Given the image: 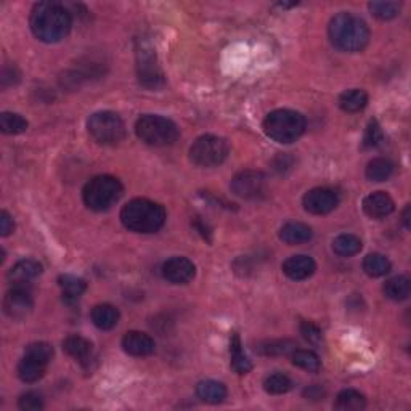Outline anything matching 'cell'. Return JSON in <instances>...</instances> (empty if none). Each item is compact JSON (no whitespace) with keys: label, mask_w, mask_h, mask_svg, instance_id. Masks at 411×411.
Listing matches in <instances>:
<instances>
[{"label":"cell","mask_w":411,"mask_h":411,"mask_svg":"<svg viewBox=\"0 0 411 411\" xmlns=\"http://www.w3.org/2000/svg\"><path fill=\"white\" fill-rule=\"evenodd\" d=\"M264 389L267 394L283 395V394H288L289 390L293 389V381H291L289 376H286L283 373H275L265 379Z\"/></svg>","instance_id":"33"},{"label":"cell","mask_w":411,"mask_h":411,"mask_svg":"<svg viewBox=\"0 0 411 411\" xmlns=\"http://www.w3.org/2000/svg\"><path fill=\"white\" fill-rule=\"evenodd\" d=\"M121 222L127 230L135 233H155L164 225L166 211L155 201L135 198L122 207Z\"/></svg>","instance_id":"3"},{"label":"cell","mask_w":411,"mask_h":411,"mask_svg":"<svg viewBox=\"0 0 411 411\" xmlns=\"http://www.w3.org/2000/svg\"><path fill=\"white\" fill-rule=\"evenodd\" d=\"M366 178L371 182H384L394 174V164L384 157H376L366 166Z\"/></svg>","instance_id":"29"},{"label":"cell","mask_w":411,"mask_h":411,"mask_svg":"<svg viewBox=\"0 0 411 411\" xmlns=\"http://www.w3.org/2000/svg\"><path fill=\"white\" fill-rule=\"evenodd\" d=\"M34 300L29 291L24 286H15L5 294L3 310L10 318L21 320L32 312Z\"/></svg>","instance_id":"12"},{"label":"cell","mask_w":411,"mask_h":411,"mask_svg":"<svg viewBox=\"0 0 411 411\" xmlns=\"http://www.w3.org/2000/svg\"><path fill=\"white\" fill-rule=\"evenodd\" d=\"M333 251L343 257L355 256L361 251V240L355 235H339L333 241Z\"/></svg>","instance_id":"30"},{"label":"cell","mask_w":411,"mask_h":411,"mask_svg":"<svg viewBox=\"0 0 411 411\" xmlns=\"http://www.w3.org/2000/svg\"><path fill=\"white\" fill-rule=\"evenodd\" d=\"M195 229H196L198 231H200V233L202 235V238H204V240L211 241V230H209V227L202 224V222H201L200 219H196V220H195Z\"/></svg>","instance_id":"43"},{"label":"cell","mask_w":411,"mask_h":411,"mask_svg":"<svg viewBox=\"0 0 411 411\" xmlns=\"http://www.w3.org/2000/svg\"><path fill=\"white\" fill-rule=\"evenodd\" d=\"M46 361H41L34 356L24 355L23 360L18 365V376L23 383H37L39 379L44 378L47 370Z\"/></svg>","instance_id":"19"},{"label":"cell","mask_w":411,"mask_h":411,"mask_svg":"<svg viewBox=\"0 0 411 411\" xmlns=\"http://www.w3.org/2000/svg\"><path fill=\"white\" fill-rule=\"evenodd\" d=\"M137 76L142 86L146 88H160L164 86V74L157 64L155 50L148 42H138Z\"/></svg>","instance_id":"9"},{"label":"cell","mask_w":411,"mask_h":411,"mask_svg":"<svg viewBox=\"0 0 411 411\" xmlns=\"http://www.w3.org/2000/svg\"><path fill=\"white\" fill-rule=\"evenodd\" d=\"M63 350L69 356L81 361V363H87V361L92 359L93 345L90 341L82 338V336H68V338L63 341Z\"/></svg>","instance_id":"18"},{"label":"cell","mask_w":411,"mask_h":411,"mask_svg":"<svg viewBox=\"0 0 411 411\" xmlns=\"http://www.w3.org/2000/svg\"><path fill=\"white\" fill-rule=\"evenodd\" d=\"M135 133L143 143L151 146L174 145L180 135L175 122L155 115H146L138 119L135 124Z\"/></svg>","instance_id":"6"},{"label":"cell","mask_w":411,"mask_h":411,"mask_svg":"<svg viewBox=\"0 0 411 411\" xmlns=\"http://www.w3.org/2000/svg\"><path fill=\"white\" fill-rule=\"evenodd\" d=\"M230 145L225 138L217 135H202L190 148V160L200 167H214L229 157Z\"/></svg>","instance_id":"8"},{"label":"cell","mask_w":411,"mask_h":411,"mask_svg":"<svg viewBox=\"0 0 411 411\" xmlns=\"http://www.w3.org/2000/svg\"><path fill=\"white\" fill-rule=\"evenodd\" d=\"M41 274L42 265L39 264L37 260L24 259L12 267V270L8 271V280L12 281L15 286H24L29 283V281L36 280Z\"/></svg>","instance_id":"17"},{"label":"cell","mask_w":411,"mask_h":411,"mask_svg":"<svg viewBox=\"0 0 411 411\" xmlns=\"http://www.w3.org/2000/svg\"><path fill=\"white\" fill-rule=\"evenodd\" d=\"M368 105V95L361 88H350L341 93L339 106L345 113H359Z\"/></svg>","instance_id":"25"},{"label":"cell","mask_w":411,"mask_h":411,"mask_svg":"<svg viewBox=\"0 0 411 411\" xmlns=\"http://www.w3.org/2000/svg\"><path fill=\"white\" fill-rule=\"evenodd\" d=\"M394 209V200L384 191L371 193L363 200V212L371 219H384V217L392 214Z\"/></svg>","instance_id":"14"},{"label":"cell","mask_w":411,"mask_h":411,"mask_svg":"<svg viewBox=\"0 0 411 411\" xmlns=\"http://www.w3.org/2000/svg\"><path fill=\"white\" fill-rule=\"evenodd\" d=\"M304 395L307 397V400H320L325 397V390L320 388V385H310L309 389H305Z\"/></svg>","instance_id":"42"},{"label":"cell","mask_w":411,"mask_h":411,"mask_svg":"<svg viewBox=\"0 0 411 411\" xmlns=\"http://www.w3.org/2000/svg\"><path fill=\"white\" fill-rule=\"evenodd\" d=\"M315 260L304 254L291 256L283 264V274L294 281L310 278V276L315 274Z\"/></svg>","instance_id":"16"},{"label":"cell","mask_w":411,"mask_h":411,"mask_svg":"<svg viewBox=\"0 0 411 411\" xmlns=\"http://www.w3.org/2000/svg\"><path fill=\"white\" fill-rule=\"evenodd\" d=\"M24 355L34 356V359L46 361V363H50L53 356V347L47 343H34L28 345L26 350H24Z\"/></svg>","instance_id":"37"},{"label":"cell","mask_w":411,"mask_h":411,"mask_svg":"<svg viewBox=\"0 0 411 411\" xmlns=\"http://www.w3.org/2000/svg\"><path fill=\"white\" fill-rule=\"evenodd\" d=\"M384 140V132L381 128L379 122L376 119H371L368 122V127L365 131V137H363V145L365 148H374L379 146Z\"/></svg>","instance_id":"36"},{"label":"cell","mask_w":411,"mask_h":411,"mask_svg":"<svg viewBox=\"0 0 411 411\" xmlns=\"http://www.w3.org/2000/svg\"><path fill=\"white\" fill-rule=\"evenodd\" d=\"M257 350L262 355L267 356H276V355H288L296 350V343L289 339H274L262 343Z\"/></svg>","instance_id":"31"},{"label":"cell","mask_w":411,"mask_h":411,"mask_svg":"<svg viewBox=\"0 0 411 411\" xmlns=\"http://www.w3.org/2000/svg\"><path fill=\"white\" fill-rule=\"evenodd\" d=\"M365 407H366L365 395L354 389L341 390L334 402V408L339 411H359V410H363Z\"/></svg>","instance_id":"27"},{"label":"cell","mask_w":411,"mask_h":411,"mask_svg":"<svg viewBox=\"0 0 411 411\" xmlns=\"http://www.w3.org/2000/svg\"><path fill=\"white\" fill-rule=\"evenodd\" d=\"M363 270L366 275L371 276V278H379V276H384L389 274L390 262L385 256L373 252V254H368L363 259Z\"/></svg>","instance_id":"28"},{"label":"cell","mask_w":411,"mask_h":411,"mask_svg":"<svg viewBox=\"0 0 411 411\" xmlns=\"http://www.w3.org/2000/svg\"><path fill=\"white\" fill-rule=\"evenodd\" d=\"M300 334L304 336L305 341H309L310 344H320L323 339L321 329L318 326L312 323V321H302L300 323Z\"/></svg>","instance_id":"39"},{"label":"cell","mask_w":411,"mask_h":411,"mask_svg":"<svg viewBox=\"0 0 411 411\" xmlns=\"http://www.w3.org/2000/svg\"><path fill=\"white\" fill-rule=\"evenodd\" d=\"M13 230H15V224H13L12 216H10L7 211H2L0 212V235L5 238L12 235Z\"/></svg>","instance_id":"40"},{"label":"cell","mask_w":411,"mask_h":411,"mask_svg":"<svg viewBox=\"0 0 411 411\" xmlns=\"http://www.w3.org/2000/svg\"><path fill=\"white\" fill-rule=\"evenodd\" d=\"M196 395L198 399L202 400L204 403L217 405L225 400L227 388L222 383H219V381H201V383L196 385Z\"/></svg>","instance_id":"20"},{"label":"cell","mask_w":411,"mask_h":411,"mask_svg":"<svg viewBox=\"0 0 411 411\" xmlns=\"http://www.w3.org/2000/svg\"><path fill=\"white\" fill-rule=\"evenodd\" d=\"M0 128L8 135H18L28 128V121L17 113H2L0 115Z\"/></svg>","instance_id":"32"},{"label":"cell","mask_w":411,"mask_h":411,"mask_svg":"<svg viewBox=\"0 0 411 411\" xmlns=\"http://www.w3.org/2000/svg\"><path fill=\"white\" fill-rule=\"evenodd\" d=\"M31 31L39 41L55 44L63 41L71 31V13L58 2H39L31 12Z\"/></svg>","instance_id":"1"},{"label":"cell","mask_w":411,"mask_h":411,"mask_svg":"<svg viewBox=\"0 0 411 411\" xmlns=\"http://www.w3.org/2000/svg\"><path fill=\"white\" fill-rule=\"evenodd\" d=\"M59 288L63 291V299L68 302V304H74L77 302L79 297H81L87 289V283L82 278H77L74 275H61L58 278Z\"/></svg>","instance_id":"23"},{"label":"cell","mask_w":411,"mask_h":411,"mask_svg":"<svg viewBox=\"0 0 411 411\" xmlns=\"http://www.w3.org/2000/svg\"><path fill=\"white\" fill-rule=\"evenodd\" d=\"M196 267L187 257H172L162 265V276L172 285H187L195 278Z\"/></svg>","instance_id":"13"},{"label":"cell","mask_w":411,"mask_h":411,"mask_svg":"<svg viewBox=\"0 0 411 411\" xmlns=\"http://www.w3.org/2000/svg\"><path fill=\"white\" fill-rule=\"evenodd\" d=\"M264 131L271 140L288 145L304 133L305 117L293 110L271 111L264 121Z\"/></svg>","instance_id":"5"},{"label":"cell","mask_w":411,"mask_h":411,"mask_svg":"<svg viewBox=\"0 0 411 411\" xmlns=\"http://www.w3.org/2000/svg\"><path fill=\"white\" fill-rule=\"evenodd\" d=\"M90 318L98 329H113L119 321V310L111 304H98L92 309Z\"/></svg>","instance_id":"21"},{"label":"cell","mask_w":411,"mask_h":411,"mask_svg":"<svg viewBox=\"0 0 411 411\" xmlns=\"http://www.w3.org/2000/svg\"><path fill=\"white\" fill-rule=\"evenodd\" d=\"M339 204V198L329 188H314L304 196V209L314 216H325L333 212Z\"/></svg>","instance_id":"11"},{"label":"cell","mask_w":411,"mask_h":411,"mask_svg":"<svg viewBox=\"0 0 411 411\" xmlns=\"http://www.w3.org/2000/svg\"><path fill=\"white\" fill-rule=\"evenodd\" d=\"M122 349L132 356H148L155 352V341L142 331H128L122 338Z\"/></svg>","instance_id":"15"},{"label":"cell","mask_w":411,"mask_h":411,"mask_svg":"<svg viewBox=\"0 0 411 411\" xmlns=\"http://www.w3.org/2000/svg\"><path fill=\"white\" fill-rule=\"evenodd\" d=\"M370 12L373 17L378 19H383V21H389V19H394L395 17L400 15V8H402V3L399 2H371L368 5Z\"/></svg>","instance_id":"35"},{"label":"cell","mask_w":411,"mask_h":411,"mask_svg":"<svg viewBox=\"0 0 411 411\" xmlns=\"http://www.w3.org/2000/svg\"><path fill=\"white\" fill-rule=\"evenodd\" d=\"M230 356H231V368L238 374H247L252 370V365L247 359L242 344L240 339V334L233 333L230 338Z\"/></svg>","instance_id":"24"},{"label":"cell","mask_w":411,"mask_h":411,"mask_svg":"<svg viewBox=\"0 0 411 411\" xmlns=\"http://www.w3.org/2000/svg\"><path fill=\"white\" fill-rule=\"evenodd\" d=\"M124 187L119 178L111 175H98L87 182L82 190V200L88 209L102 212L110 209L121 200Z\"/></svg>","instance_id":"4"},{"label":"cell","mask_w":411,"mask_h":411,"mask_svg":"<svg viewBox=\"0 0 411 411\" xmlns=\"http://www.w3.org/2000/svg\"><path fill=\"white\" fill-rule=\"evenodd\" d=\"M19 408H21L23 411H39L44 408V399L41 394L37 392H26L23 394L21 397H19Z\"/></svg>","instance_id":"38"},{"label":"cell","mask_w":411,"mask_h":411,"mask_svg":"<svg viewBox=\"0 0 411 411\" xmlns=\"http://www.w3.org/2000/svg\"><path fill=\"white\" fill-rule=\"evenodd\" d=\"M312 229L309 225L300 224V222H289V224L283 225V229L280 230V240L286 242V245H302L312 240Z\"/></svg>","instance_id":"22"},{"label":"cell","mask_w":411,"mask_h":411,"mask_svg":"<svg viewBox=\"0 0 411 411\" xmlns=\"http://www.w3.org/2000/svg\"><path fill=\"white\" fill-rule=\"evenodd\" d=\"M329 39L333 46L347 53L361 52L370 42V29L363 19L352 13H338L329 21Z\"/></svg>","instance_id":"2"},{"label":"cell","mask_w":411,"mask_h":411,"mask_svg":"<svg viewBox=\"0 0 411 411\" xmlns=\"http://www.w3.org/2000/svg\"><path fill=\"white\" fill-rule=\"evenodd\" d=\"M0 81H2L3 87L12 86V84H17L19 81V71L17 69V66H12V68L5 66Z\"/></svg>","instance_id":"41"},{"label":"cell","mask_w":411,"mask_h":411,"mask_svg":"<svg viewBox=\"0 0 411 411\" xmlns=\"http://www.w3.org/2000/svg\"><path fill=\"white\" fill-rule=\"evenodd\" d=\"M231 191L242 200H262L269 193L267 177L259 171H242L231 180Z\"/></svg>","instance_id":"10"},{"label":"cell","mask_w":411,"mask_h":411,"mask_svg":"<svg viewBox=\"0 0 411 411\" xmlns=\"http://www.w3.org/2000/svg\"><path fill=\"white\" fill-rule=\"evenodd\" d=\"M87 128L93 140L102 145H117L126 138V124L111 111L92 115L87 121Z\"/></svg>","instance_id":"7"},{"label":"cell","mask_w":411,"mask_h":411,"mask_svg":"<svg viewBox=\"0 0 411 411\" xmlns=\"http://www.w3.org/2000/svg\"><path fill=\"white\" fill-rule=\"evenodd\" d=\"M403 224L407 229H410V206H407V209L403 211Z\"/></svg>","instance_id":"44"},{"label":"cell","mask_w":411,"mask_h":411,"mask_svg":"<svg viewBox=\"0 0 411 411\" xmlns=\"http://www.w3.org/2000/svg\"><path fill=\"white\" fill-rule=\"evenodd\" d=\"M293 363L299 366L300 370L309 371V373H318L321 368L318 355L312 352V350H294L293 352Z\"/></svg>","instance_id":"34"},{"label":"cell","mask_w":411,"mask_h":411,"mask_svg":"<svg viewBox=\"0 0 411 411\" xmlns=\"http://www.w3.org/2000/svg\"><path fill=\"white\" fill-rule=\"evenodd\" d=\"M383 291H384V296L390 300H395V302L405 300L408 299V296L411 293V281L403 275L394 276V278L385 281Z\"/></svg>","instance_id":"26"}]
</instances>
